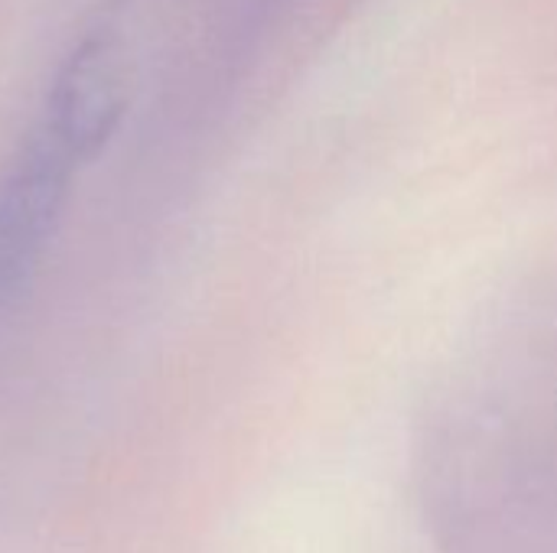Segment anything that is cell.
<instances>
[{
    "instance_id": "obj_1",
    "label": "cell",
    "mask_w": 557,
    "mask_h": 553,
    "mask_svg": "<svg viewBox=\"0 0 557 553\" xmlns=\"http://www.w3.org/2000/svg\"><path fill=\"white\" fill-rule=\"evenodd\" d=\"M75 166L72 153L39 124L0 176V319L42 261Z\"/></svg>"
},
{
    "instance_id": "obj_2",
    "label": "cell",
    "mask_w": 557,
    "mask_h": 553,
    "mask_svg": "<svg viewBox=\"0 0 557 553\" xmlns=\"http://www.w3.org/2000/svg\"><path fill=\"white\" fill-rule=\"evenodd\" d=\"M127 104L131 62L124 42L108 29H95L78 39L59 65L39 124L72 153L75 163H88L114 137Z\"/></svg>"
}]
</instances>
